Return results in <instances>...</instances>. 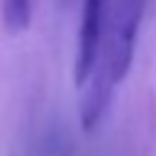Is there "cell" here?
<instances>
[{
  "label": "cell",
  "mask_w": 156,
  "mask_h": 156,
  "mask_svg": "<svg viewBox=\"0 0 156 156\" xmlns=\"http://www.w3.org/2000/svg\"><path fill=\"white\" fill-rule=\"evenodd\" d=\"M141 15H144V0H110L107 12L110 27L107 39L102 41V56L107 61L115 83H122L132 71Z\"/></svg>",
  "instance_id": "6da1fadb"
},
{
  "label": "cell",
  "mask_w": 156,
  "mask_h": 156,
  "mask_svg": "<svg viewBox=\"0 0 156 156\" xmlns=\"http://www.w3.org/2000/svg\"><path fill=\"white\" fill-rule=\"evenodd\" d=\"M110 0H83L80 7V24H78V46H76V63H73V78L76 85L83 88L90 78L98 56L102 51V34H105V20H107Z\"/></svg>",
  "instance_id": "7a4b0ae2"
},
{
  "label": "cell",
  "mask_w": 156,
  "mask_h": 156,
  "mask_svg": "<svg viewBox=\"0 0 156 156\" xmlns=\"http://www.w3.org/2000/svg\"><path fill=\"white\" fill-rule=\"evenodd\" d=\"M117 83L112 80L110 68H107V61H105V56L100 51L98 63H95L90 78L80 88V90H85L83 93V100H80V129L85 134H90L98 127V122L102 119V115H105V110L110 105V95H112V88Z\"/></svg>",
  "instance_id": "3957f363"
},
{
  "label": "cell",
  "mask_w": 156,
  "mask_h": 156,
  "mask_svg": "<svg viewBox=\"0 0 156 156\" xmlns=\"http://www.w3.org/2000/svg\"><path fill=\"white\" fill-rule=\"evenodd\" d=\"M2 27L10 34H22L32 22V0H0Z\"/></svg>",
  "instance_id": "277c9868"
}]
</instances>
